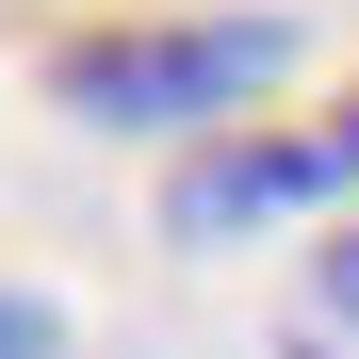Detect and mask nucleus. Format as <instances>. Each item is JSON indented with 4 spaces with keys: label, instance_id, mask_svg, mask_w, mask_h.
<instances>
[{
    "label": "nucleus",
    "instance_id": "39448f33",
    "mask_svg": "<svg viewBox=\"0 0 359 359\" xmlns=\"http://www.w3.org/2000/svg\"><path fill=\"white\" fill-rule=\"evenodd\" d=\"M311 311H343V327H359V229H343V245L311 262Z\"/></svg>",
    "mask_w": 359,
    "mask_h": 359
},
{
    "label": "nucleus",
    "instance_id": "f257e3e1",
    "mask_svg": "<svg viewBox=\"0 0 359 359\" xmlns=\"http://www.w3.org/2000/svg\"><path fill=\"white\" fill-rule=\"evenodd\" d=\"M278 66H294L278 17H131V33H82L49 66V98L82 131H229Z\"/></svg>",
    "mask_w": 359,
    "mask_h": 359
},
{
    "label": "nucleus",
    "instance_id": "423d86ee",
    "mask_svg": "<svg viewBox=\"0 0 359 359\" xmlns=\"http://www.w3.org/2000/svg\"><path fill=\"white\" fill-rule=\"evenodd\" d=\"M327 147H343V180H359V98H343V114H327Z\"/></svg>",
    "mask_w": 359,
    "mask_h": 359
},
{
    "label": "nucleus",
    "instance_id": "7ed1b4c3",
    "mask_svg": "<svg viewBox=\"0 0 359 359\" xmlns=\"http://www.w3.org/2000/svg\"><path fill=\"white\" fill-rule=\"evenodd\" d=\"M0 359H66V311L49 294H0Z\"/></svg>",
    "mask_w": 359,
    "mask_h": 359
},
{
    "label": "nucleus",
    "instance_id": "f03ea898",
    "mask_svg": "<svg viewBox=\"0 0 359 359\" xmlns=\"http://www.w3.org/2000/svg\"><path fill=\"white\" fill-rule=\"evenodd\" d=\"M311 196H343V147H327V131H229V147L180 163L163 229H180V245H245V229L311 212Z\"/></svg>",
    "mask_w": 359,
    "mask_h": 359
},
{
    "label": "nucleus",
    "instance_id": "20e7f679",
    "mask_svg": "<svg viewBox=\"0 0 359 359\" xmlns=\"http://www.w3.org/2000/svg\"><path fill=\"white\" fill-rule=\"evenodd\" d=\"M278 359H359V327H343V311H311V294H294V327H278Z\"/></svg>",
    "mask_w": 359,
    "mask_h": 359
}]
</instances>
